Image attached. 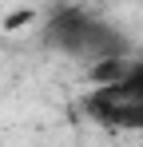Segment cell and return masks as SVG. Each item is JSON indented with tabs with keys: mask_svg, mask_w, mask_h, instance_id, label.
I'll list each match as a JSON object with an SVG mask.
<instances>
[{
	"mask_svg": "<svg viewBox=\"0 0 143 147\" xmlns=\"http://www.w3.org/2000/svg\"><path fill=\"white\" fill-rule=\"evenodd\" d=\"M40 40L48 48L64 52L72 60H80V64H88V72L99 68V64H111V60H127L131 56V40L115 24H107L103 16H95V12L80 8V4L56 8L44 20Z\"/></svg>",
	"mask_w": 143,
	"mask_h": 147,
	"instance_id": "cell-1",
	"label": "cell"
},
{
	"mask_svg": "<svg viewBox=\"0 0 143 147\" xmlns=\"http://www.w3.org/2000/svg\"><path fill=\"white\" fill-rule=\"evenodd\" d=\"M80 107L88 119L111 131H143V60H131V68L115 80L95 84Z\"/></svg>",
	"mask_w": 143,
	"mask_h": 147,
	"instance_id": "cell-2",
	"label": "cell"
}]
</instances>
